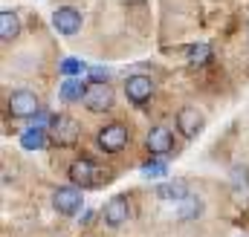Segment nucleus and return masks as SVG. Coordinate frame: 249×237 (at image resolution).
Segmentation results:
<instances>
[{
	"label": "nucleus",
	"mask_w": 249,
	"mask_h": 237,
	"mask_svg": "<svg viewBox=\"0 0 249 237\" xmlns=\"http://www.w3.org/2000/svg\"><path fill=\"white\" fill-rule=\"evenodd\" d=\"M20 148L23 151H41V148H47V130L44 127H29L20 136Z\"/></svg>",
	"instance_id": "12"
},
{
	"label": "nucleus",
	"mask_w": 249,
	"mask_h": 237,
	"mask_svg": "<svg viewBox=\"0 0 249 237\" xmlns=\"http://www.w3.org/2000/svg\"><path fill=\"white\" fill-rule=\"evenodd\" d=\"M53 26H55L61 35H75V32L81 29V15H78L72 6H61V9H55V15H53Z\"/></svg>",
	"instance_id": "9"
},
{
	"label": "nucleus",
	"mask_w": 249,
	"mask_h": 237,
	"mask_svg": "<svg viewBox=\"0 0 249 237\" xmlns=\"http://www.w3.org/2000/svg\"><path fill=\"white\" fill-rule=\"evenodd\" d=\"M84 107L93 113H105L113 107V90L107 84H90L84 93Z\"/></svg>",
	"instance_id": "5"
},
{
	"label": "nucleus",
	"mask_w": 249,
	"mask_h": 237,
	"mask_svg": "<svg viewBox=\"0 0 249 237\" xmlns=\"http://www.w3.org/2000/svg\"><path fill=\"white\" fill-rule=\"evenodd\" d=\"M53 208L64 214V217H72L78 208H81V191L78 185H64V188H55L53 194Z\"/></svg>",
	"instance_id": "3"
},
{
	"label": "nucleus",
	"mask_w": 249,
	"mask_h": 237,
	"mask_svg": "<svg viewBox=\"0 0 249 237\" xmlns=\"http://www.w3.org/2000/svg\"><path fill=\"white\" fill-rule=\"evenodd\" d=\"M9 113L15 118H29L38 113V96L29 90H18L9 96Z\"/></svg>",
	"instance_id": "6"
},
{
	"label": "nucleus",
	"mask_w": 249,
	"mask_h": 237,
	"mask_svg": "<svg viewBox=\"0 0 249 237\" xmlns=\"http://www.w3.org/2000/svg\"><path fill=\"white\" fill-rule=\"evenodd\" d=\"M209 58H212V50H209L206 44H200V47H191V50H188V61H191V64H206Z\"/></svg>",
	"instance_id": "17"
},
{
	"label": "nucleus",
	"mask_w": 249,
	"mask_h": 237,
	"mask_svg": "<svg viewBox=\"0 0 249 237\" xmlns=\"http://www.w3.org/2000/svg\"><path fill=\"white\" fill-rule=\"evenodd\" d=\"M90 78H93V84H107L110 72H107L105 67H93V69H90Z\"/></svg>",
	"instance_id": "19"
},
{
	"label": "nucleus",
	"mask_w": 249,
	"mask_h": 237,
	"mask_svg": "<svg viewBox=\"0 0 249 237\" xmlns=\"http://www.w3.org/2000/svg\"><path fill=\"white\" fill-rule=\"evenodd\" d=\"M142 174H145V177H162V174H165V165H162V162H148V165L142 168Z\"/></svg>",
	"instance_id": "20"
},
{
	"label": "nucleus",
	"mask_w": 249,
	"mask_h": 237,
	"mask_svg": "<svg viewBox=\"0 0 249 237\" xmlns=\"http://www.w3.org/2000/svg\"><path fill=\"white\" fill-rule=\"evenodd\" d=\"M124 93L133 104H145L151 96H154V81L148 75H130L124 81Z\"/></svg>",
	"instance_id": "7"
},
{
	"label": "nucleus",
	"mask_w": 249,
	"mask_h": 237,
	"mask_svg": "<svg viewBox=\"0 0 249 237\" xmlns=\"http://www.w3.org/2000/svg\"><path fill=\"white\" fill-rule=\"evenodd\" d=\"M61 72L72 78L75 72H84V64H81L78 58H67V61H61Z\"/></svg>",
	"instance_id": "18"
},
{
	"label": "nucleus",
	"mask_w": 249,
	"mask_h": 237,
	"mask_svg": "<svg viewBox=\"0 0 249 237\" xmlns=\"http://www.w3.org/2000/svg\"><path fill=\"white\" fill-rule=\"evenodd\" d=\"M18 32H20V20H18V15L3 12V15H0V38H3V41H12Z\"/></svg>",
	"instance_id": "14"
},
{
	"label": "nucleus",
	"mask_w": 249,
	"mask_h": 237,
	"mask_svg": "<svg viewBox=\"0 0 249 237\" xmlns=\"http://www.w3.org/2000/svg\"><path fill=\"white\" fill-rule=\"evenodd\" d=\"M99 177H102L99 174V165L90 162V159H75L70 165V182L78 185V188H93L99 182Z\"/></svg>",
	"instance_id": "4"
},
{
	"label": "nucleus",
	"mask_w": 249,
	"mask_h": 237,
	"mask_svg": "<svg viewBox=\"0 0 249 237\" xmlns=\"http://www.w3.org/2000/svg\"><path fill=\"white\" fill-rule=\"evenodd\" d=\"M145 145H148V151H151L154 156H162V153H168V151L174 148V136H171V130H168V127L157 124V127H151V130H148Z\"/></svg>",
	"instance_id": "8"
},
{
	"label": "nucleus",
	"mask_w": 249,
	"mask_h": 237,
	"mask_svg": "<svg viewBox=\"0 0 249 237\" xmlns=\"http://www.w3.org/2000/svg\"><path fill=\"white\" fill-rule=\"evenodd\" d=\"M105 223L110 226V229H119L124 220H127V214H130V205H127V200L124 197H113L107 205H105Z\"/></svg>",
	"instance_id": "11"
},
{
	"label": "nucleus",
	"mask_w": 249,
	"mask_h": 237,
	"mask_svg": "<svg viewBox=\"0 0 249 237\" xmlns=\"http://www.w3.org/2000/svg\"><path fill=\"white\" fill-rule=\"evenodd\" d=\"M157 194H160V200H174V203H180V200L188 197V188L183 182H165V185L157 188Z\"/></svg>",
	"instance_id": "13"
},
{
	"label": "nucleus",
	"mask_w": 249,
	"mask_h": 237,
	"mask_svg": "<svg viewBox=\"0 0 249 237\" xmlns=\"http://www.w3.org/2000/svg\"><path fill=\"white\" fill-rule=\"evenodd\" d=\"M127 139H130L127 127H124V124H119V121H113V124H105V127L99 130L96 145H99L105 153H119L124 145H127Z\"/></svg>",
	"instance_id": "1"
},
{
	"label": "nucleus",
	"mask_w": 249,
	"mask_h": 237,
	"mask_svg": "<svg viewBox=\"0 0 249 237\" xmlns=\"http://www.w3.org/2000/svg\"><path fill=\"white\" fill-rule=\"evenodd\" d=\"M78 133H81V127H78V121L72 116L58 113V116L50 118V136H53L58 145H75V142H78Z\"/></svg>",
	"instance_id": "2"
},
{
	"label": "nucleus",
	"mask_w": 249,
	"mask_h": 237,
	"mask_svg": "<svg viewBox=\"0 0 249 237\" xmlns=\"http://www.w3.org/2000/svg\"><path fill=\"white\" fill-rule=\"evenodd\" d=\"M200 208H203V203H200L197 197H191V194H188L186 200H180L177 217H180V220H191V217H197V214H200Z\"/></svg>",
	"instance_id": "15"
},
{
	"label": "nucleus",
	"mask_w": 249,
	"mask_h": 237,
	"mask_svg": "<svg viewBox=\"0 0 249 237\" xmlns=\"http://www.w3.org/2000/svg\"><path fill=\"white\" fill-rule=\"evenodd\" d=\"M84 93H87V87H84L81 81H72V78H67V81L61 84V99H64V102L84 99Z\"/></svg>",
	"instance_id": "16"
},
{
	"label": "nucleus",
	"mask_w": 249,
	"mask_h": 237,
	"mask_svg": "<svg viewBox=\"0 0 249 237\" xmlns=\"http://www.w3.org/2000/svg\"><path fill=\"white\" fill-rule=\"evenodd\" d=\"M177 130L186 136V139H194L200 130H203V116L194 110V107H183L177 113Z\"/></svg>",
	"instance_id": "10"
}]
</instances>
